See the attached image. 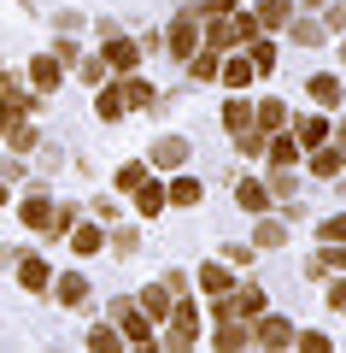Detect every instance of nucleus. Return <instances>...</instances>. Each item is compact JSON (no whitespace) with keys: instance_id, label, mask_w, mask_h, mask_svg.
Wrapping results in <instances>:
<instances>
[{"instance_id":"obj_1","label":"nucleus","mask_w":346,"mask_h":353,"mask_svg":"<svg viewBox=\"0 0 346 353\" xmlns=\"http://www.w3.org/2000/svg\"><path fill=\"white\" fill-rule=\"evenodd\" d=\"M164 324H171L164 347H194V341H199V306L188 301V294H176V301H171V318H164Z\"/></svg>"},{"instance_id":"obj_2","label":"nucleus","mask_w":346,"mask_h":353,"mask_svg":"<svg viewBox=\"0 0 346 353\" xmlns=\"http://www.w3.org/2000/svg\"><path fill=\"white\" fill-rule=\"evenodd\" d=\"M111 318L124 324V341H136V347H147V341H153V318L141 312L136 301H118V306H111Z\"/></svg>"},{"instance_id":"obj_3","label":"nucleus","mask_w":346,"mask_h":353,"mask_svg":"<svg viewBox=\"0 0 346 353\" xmlns=\"http://www.w3.org/2000/svg\"><path fill=\"white\" fill-rule=\"evenodd\" d=\"M252 347H294V324L259 312V318H252Z\"/></svg>"},{"instance_id":"obj_4","label":"nucleus","mask_w":346,"mask_h":353,"mask_svg":"<svg viewBox=\"0 0 346 353\" xmlns=\"http://www.w3.org/2000/svg\"><path fill=\"white\" fill-rule=\"evenodd\" d=\"M164 48H171L176 59H188V53L199 48V18H194V12H176V24H171V36H164Z\"/></svg>"},{"instance_id":"obj_5","label":"nucleus","mask_w":346,"mask_h":353,"mask_svg":"<svg viewBox=\"0 0 346 353\" xmlns=\"http://www.w3.org/2000/svg\"><path fill=\"white\" fill-rule=\"evenodd\" d=\"M47 283H53L47 259H36V253H18V289H24V294H47Z\"/></svg>"},{"instance_id":"obj_6","label":"nucleus","mask_w":346,"mask_h":353,"mask_svg":"<svg viewBox=\"0 0 346 353\" xmlns=\"http://www.w3.org/2000/svg\"><path fill=\"white\" fill-rule=\"evenodd\" d=\"M171 301H176V294H171V283H164V277H159V283H147V289L136 294V306L153 318V324H164V318H171Z\"/></svg>"},{"instance_id":"obj_7","label":"nucleus","mask_w":346,"mask_h":353,"mask_svg":"<svg viewBox=\"0 0 346 353\" xmlns=\"http://www.w3.org/2000/svg\"><path fill=\"white\" fill-rule=\"evenodd\" d=\"M199 289H206V294H229V289H235V271H229V259L199 265Z\"/></svg>"},{"instance_id":"obj_8","label":"nucleus","mask_w":346,"mask_h":353,"mask_svg":"<svg viewBox=\"0 0 346 353\" xmlns=\"http://www.w3.org/2000/svg\"><path fill=\"white\" fill-rule=\"evenodd\" d=\"M217 48H206V41H199L194 53H188V77H194V83H217Z\"/></svg>"},{"instance_id":"obj_9","label":"nucleus","mask_w":346,"mask_h":353,"mask_svg":"<svg viewBox=\"0 0 346 353\" xmlns=\"http://www.w3.org/2000/svg\"><path fill=\"white\" fill-rule=\"evenodd\" d=\"M59 77H65V59H59V53L30 59V83H36V88H59Z\"/></svg>"},{"instance_id":"obj_10","label":"nucleus","mask_w":346,"mask_h":353,"mask_svg":"<svg viewBox=\"0 0 346 353\" xmlns=\"http://www.w3.org/2000/svg\"><path fill=\"white\" fill-rule=\"evenodd\" d=\"M264 153H270V165H276V171H294V165H299V141H294V136H282V130H276V136L264 141Z\"/></svg>"},{"instance_id":"obj_11","label":"nucleus","mask_w":346,"mask_h":353,"mask_svg":"<svg viewBox=\"0 0 346 353\" xmlns=\"http://www.w3.org/2000/svg\"><path fill=\"white\" fill-rule=\"evenodd\" d=\"M18 218H24V230H41V236H47V224H53V201H47V194H30V201L18 206Z\"/></svg>"},{"instance_id":"obj_12","label":"nucleus","mask_w":346,"mask_h":353,"mask_svg":"<svg viewBox=\"0 0 346 353\" xmlns=\"http://www.w3.org/2000/svg\"><path fill=\"white\" fill-rule=\"evenodd\" d=\"M305 88H311V101H317L323 112H329V106H340V101H346V88H340V77H329V71H323V77H311Z\"/></svg>"},{"instance_id":"obj_13","label":"nucleus","mask_w":346,"mask_h":353,"mask_svg":"<svg viewBox=\"0 0 346 353\" xmlns=\"http://www.w3.org/2000/svg\"><path fill=\"white\" fill-rule=\"evenodd\" d=\"M182 159H188V141H182V136H159V141H153V165H164V171H176Z\"/></svg>"},{"instance_id":"obj_14","label":"nucleus","mask_w":346,"mask_h":353,"mask_svg":"<svg viewBox=\"0 0 346 353\" xmlns=\"http://www.w3.org/2000/svg\"><path fill=\"white\" fill-rule=\"evenodd\" d=\"M71 248L83 253V259H94V253L106 248V230H100V224H71Z\"/></svg>"},{"instance_id":"obj_15","label":"nucleus","mask_w":346,"mask_h":353,"mask_svg":"<svg viewBox=\"0 0 346 353\" xmlns=\"http://www.w3.org/2000/svg\"><path fill=\"white\" fill-rule=\"evenodd\" d=\"M247 341H252V324H241V318H223V330L211 336V347H229V353H235V347H247Z\"/></svg>"},{"instance_id":"obj_16","label":"nucleus","mask_w":346,"mask_h":353,"mask_svg":"<svg viewBox=\"0 0 346 353\" xmlns=\"http://www.w3.org/2000/svg\"><path fill=\"white\" fill-rule=\"evenodd\" d=\"M252 18H259V30H288L294 24V6H288V0H264Z\"/></svg>"},{"instance_id":"obj_17","label":"nucleus","mask_w":346,"mask_h":353,"mask_svg":"<svg viewBox=\"0 0 346 353\" xmlns=\"http://www.w3.org/2000/svg\"><path fill=\"white\" fill-rule=\"evenodd\" d=\"M252 124H259L264 136H276V130H288V106H282V101H264V106H252Z\"/></svg>"},{"instance_id":"obj_18","label":"nucleus","mask_w":346,"mask_h":353,"mask_svg":"<svg viewBox=\"0 0 346 353\" xmlns=\"http://www.w3.org/2000/svg\"><path fill=\"white\" fill-rule=\"evenodd\" d=\"M247 124H252V106L241 101V94H229V101H223V130H229V136H241Z\"/></svg>"},{"instance_id":"obj_19","label":"nucleus","mask_w":346,"mask_h":353,"mask_svg":"<svg viewBox=\"0 0 346 353\" xmlns=\"http://www.w3.org/2000/svg\"><path fill=\"white\" fill-rule=\"evenodd\" d=\"M136 59H141V48H136V41H106V65H111V71H136Z\"/></svg>"},{"instance_id":"obj_20","label":"nucleus","mask_w":346,"mask_h":353,"mask_svg":"<svg viewBox=\"0 0 346 353\" xmlns=\"http://www.w3.org/2000/svg\"><path fill=\"white\" fill-rule=\"evenodd\" d=\"M294 130H299V136H294L299 148H323V141H329V118H317V112H311V118H299Z\"/></svg>"},{"instance_id":"obj_21","label":"nucleus","mask_w":346,"mask_h":353,"mask_svg":"<svg viewBox=\"0 0 346 353\" xmlns=\"http://www.w3.org/2000/svg\"><path fill=\"white\" fill-rule=\"evenodd\" d=\"M118 94H124V106H129V112L153 106V83H141V77H124V83H118Z\"/></svg>"},{"instance_id":"obj_22","label":"nucleus","mask_w":346,"mask_h":353,"mask_svg":"<svg viewBox=\"0 0 346 353\" xmlns=\"http://www.w3.org/2000/svg\"><path fill=\"white\" fill-rule=\"evenodd\" d=\"M235 201H241V212H270V189L264 183H241Z\"/></svg>"},{"instance_id":"obj_23","label":"nucleus","mask_w":346,"mask_h":353,"mask_svg":"<svg viewBox=\"0 0 346 353\" xmlns=\"http://www.w3.org/2000/svg\"><path fill=\"white\" fill-rule=\"evenodd\" d=\"M288 241V224L282 218H259V230H252V248H282Z\"/></svg>"},{"instance_id":"obj_24","label":"nucleus","mask_w":346,"mask_h":353,"mask_svg":"<svg viewBox=\"0 0 346 353\" xmlns=\"http://www.w3.org/2000/svg\"><path fill=\"white\" fill-rule=\"evenodd\" d=\"M311 171H317V176H340V148H334V141L311 148Z\"/></svg>"},{"instance_id":"obj_25","label":"nucleus","mask_w":346,"mask_h":353,"mask_svg":"<svg viewBox=\"0 0 346 353\" xmlns=\"http://www.w3.org/2000/svg\"><path fill=\"white\" fill-rule=\"evenodd\" d=\"M136 206H141V218H159L171 201H164V189H159V183H141V189H136Z\"/></svg>"},{"instance_id":"obj_26","label":"nucleus","mask_w":346,"mask_h":353,"mask_svg":"<svg viewBox=\"0 0 346 353\" xmlns=\"http://www.w3.org/2000/svg\"><path fill=\"white\" fill-rule=\"evenodd\" d=\"M164 201H171V206H199V183H194V176H176L171 189H164Z\"/></svg>"},{"instance_id":"obj_27","label":"nucleus","mask_w":346,"mask_h":353,"mask_svg":"<svg viewBox=\"0 0 346 353\" xmlns=\"http://www.w3.org/2000/svg\"><path fill=\"white\" fill-rule=\"evenodd\" d=\"M217 83H223V88H247V83H252V59H229V65L217 71Z\"/></svg>"},{"instance_id":"obj_28","label":"nucleus","mask_w":346,"mask_h":353,"mask_svg":"<svg viewBox=\"0 0 346 353\" xmlns=\"http://www.w3.org/2000/svg\"><path fill=\"white\" fill-rule=\"evenodd\" d=\"M59 301H65V306H83V301H88V277L65 271V277H59Z\"/></svg>"},{"instance_id":"obj_29","label":"nucleus","mask_w":346,"mask_h":353,"mask_svg":"<svg viewBox=\"0 0 346 353\" xmlns=\"http://www.w3.org/2000/svg\"><path fill=\"white\" fill-rule=\"evenodd\" d=\"M94 112H100V118L111 124V118H124L129 106H124V94H118V88H100V94H94Z\"/></svg>"},{"instance_id":"obj_30","label":"nucleus","mask_w":346,"mask_h":353,"mask_svg":"<svg viewBox=\"0 0 346 353\" xmlns=\"http://www.w3.org/2000/svg\"><path fill=\"white\" fill-rule=\"evenodd\" d=\"M0 141H6V148H18V153H30V148H36V124H24V118H18V124L6 130Z\"/></svg>"},{"instance_id":"obj_31","label":"nucleus","mask_w":346,"mask_h":353,"mask_svg":"<svg viewBox=\"0 0 346 353\" xmlns=\"http://www.w3.org/2000/svg\"><path fill=\"white\" fill-rule=\"evenodd\" d=\"M141 183H147V165H141V159H129L124 171H118V189H124V194H136Z\"/></svg>"},{"instance_id":"obj_32","label":"nucleus","mask_w":346,"mask_h":353,"mask_svg":"<svg viewBox=\"0 0 346 353\" xmlns=\"http://www.w3.org/2000/svg\"><path fill=\"white\" fill-rule=\"evenodd\" d=\"M88 347H100V353H111V347H124V330H111V324H100L94 336H88Z\"/></svg>"},{"instance_id":"obj_33","label":"nucleus","mask_w":346,"mask_h":353,"mask_svg":"<svg viewBox=\"0 0 346 353\" xmlns=\"http://www.w3.org/2000/svg\"><path fill=\"white\" fill-rule=\"evenodd\" d=\"M247 53H252V71H276V48L270 41H247Z\"/></svg>"},{"instance_id":"obj_34","label":"nucleus","mask_w":346,"mask_h":353,"mask_svg":"<svg viewBox=\"0 0 346 353\" xmlns=\"http://www.w3.org/2000/svg\"><path fill=\"white\" fill-rule=\"evenodd\" d=\"M317 241H346V212L323 218V224H317Z\"/></svg>"},{"instance_id":"obj_35","label":"nucleus","mask_w":346,"mask_h":353,"mask_svg":"<svg viewBox=\"0 0 346 353\" xmlns=\"http://www.w3.org/2000/svg\"><path fill=\"white\" fill-rule=\"evenodd\" d=\"M71 224H76V212L71 206H53V224H47V236L59 241V236H71Z\"/></svg>"},{"instance_id":"obj_36","label":"nucleus","mask_w":346,"mask_h":353,"mask_svg":"<svg viewBox=\"0 0 346 353\" xmlns=\"http://www.w3.org/2000/svg\"><path fill=\"white\" fill-rule=\"evenodd\" d=\"M294 41H299V48H323V24H305V18H299V24H294Z\"/></svg>"},{"instance_id":"obj_37","label":"nucleus","mask_w":346,"mask_h":353,"mask_svg":"<svg viewBox=\"0 0 346 353\" xmlns=\"http://www.w3.org/2000/svg\"><path fill=\"white\" fill-rule=\"evenodd\" d=\"M270 201H294V171H276L270 176Z\"/></svg>"},{"instance_id":"obj_38","label":"nucleus","mask_w":346,"mask_h":353,"mask_svg":"<svg viewBox=\"0 0 346 353\" xmlns=\"http://www.w3.org/2000/svg\"><path fill=\"white\" fill-rule=\"evenodd\" d=\"M223 259H229V265H247L252 248H247V241H229V248H223Z\"/></svg>"},{"instance_id":"obj_39","label":"nucleus","mask_w":346,"mask_h":353,"mask_svg":"<svg viewBox=\"0 0 346 353\" xmlns=\"http://www.w3.org/2000/svg\"><path fill=\"white\" fill-rule=\"evenodd\" d=\"M217 12H235V0H199V18H217Z\"/></svg>"},{"instance_id":"obj_40","label":"nucleus","mask_w":346,"mask_h":353,"mask_svg":"<svg viewBox=\"0 0 346 353\" xmlns=\"http://www.w3.org/2000/svg\"><path fill=\"white\" fill-rule=\"evenodd\" d=\"M76 71H83V83H100V77H106V65H100V59H83Z\"/></svg>"},{"instance_id":"obj_41","label":"nucleus","mask_w":346,"mask_h":353,"mask_svg":"<svg viewBox=\"0 0 346 353\" xmlns=\"http://www.w3.org/2000/svg\"><path fill=\"white\" fill-rule=\"evenodd\" d=\"M329 306H334V312H346V277L329 283Z\"/></svg>"},{"instance_id":"obj_42","label":"nucleus","mask_w":346,"mask_h":353,"mask_svg":"<svg viewBox=\"0 0 346 353\" xmlns=\"http://www.w3.org/2000/svg\"><path fill=\"white\" fill-rule=\"evenodd\" d=\"M329 30H346V6H329Z\"/></svg>"},{"instance_id":"obj_43","label":"nucleus","mask_w":346,"mask_h":353,"mask_svg":"<svg viewBox=\"0 0 346 353\" xmlns=\"http://www.w3.org/2000/svg\"><path fill=\"white\" fill-rule=\"evenodd\" d=\"M6 201H12V176L0 171V206H6Z\"/></svg>"},{"instance_id":"obj_44","label":"nucleus","mask_w":346,"mask_h":353,"mask_svg":"<svg viewBox=\"0 0 346 353\" xmlns=\"http://www.w3.org/2000/svg\"><path fill=\"white\" fill-rule=\"evenodd\" d=\"M329 136H340V165H346V118H340V130H329Z\"/></svg>"},{"instance_id":"obj_45","label":"nucleus","mask_w":346,"mask_h":353,"mask_svg":"<svg viewBox=\"0 0 346 353\" xmlns=\"http://www.w3.org/2000/svg\"><path fill=\"white\" fill-rule=\"evenodd\" d=\"M305 6H323V0H305Z\"/></svg>"}]
</instances>
